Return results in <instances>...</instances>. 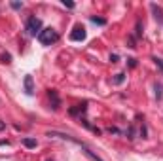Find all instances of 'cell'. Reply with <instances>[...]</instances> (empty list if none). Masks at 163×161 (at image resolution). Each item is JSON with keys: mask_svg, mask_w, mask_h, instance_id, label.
Segmentation results:
<instances>
[{"mask_svg": "<svg viewBox=\"0 0 163 161\" xmlns=\"http://www.w3.org/2000/svg\"><path fill=\"white\" fill-rule=\"evenodd\" d=\"M23 144L27 146V148H36V140H34V138H23Z\"/></svg>", "mask_w": 163, "mask_h": 161, "instance_id": "9c48e42d", "label": "cell"}, {"mask_svg": "<svg viewBox=\"0 0 163 161\" xmlns=\"http://www.w3.org/2000/svg\"><path fill=\"white\" fill-rule=\"evenodd\" d=\"M47 97H49V101H51L53 110H59V106H61V99H59L57 91H55V89H47Z\"/></svg>", "mask_w": 163, "mask_h": 161, "instance_id": "277c9868", "label": "cell"}, {"mask_svg": "<svg viewBox=\"0 0 163 161\" xmlns=\"http://www.w3.org/2000/svg\"><path fill=\"white\" fill-rule=\"evenodd\" d=\"M125 135H127V138H135V129H133V127H129Z\"/></svg>", "mask_w": 163, "mask_h": 161, "instance_id": "5bb4252c", "label": "cell"}, {"mask_svg": "<svg viewBox=\"0 0 163 161\" xmlns=\"http://www.w3.org/2000/svg\"><path fill=\"white\" fill-rule=\"evenodd\" d=\"M40 31H42V21L36 15L29 17V21H27V34L29 36H38Z\"/></svg>", "mask_w": 163, "mask_h": 161, "instance_id": "7a4b0ae2", "label": "cell"}, {"mask_svg": "<svg viewBox=\"0 0 163 161\" xmlns=\"http://www.w3.org/2000/svg\"><path fill=\"white\" fill-rule=\"evenodd\" d=\"M127 61H129V66H131V68L137 66V59H127Z\"/></svg>", "mask_w": 163, "mask_h": 161, "instance_id": "e0dca14e", "label": "cell"}, {"mask_svg": "<svg viewBox=\"0 0 163 161\" xmlns=\"http://www.w3.org/2000/svg\"><path fill=\"white\" fill-rule=\"evenodd\" d=\"M25 93H27V95H32V93H34V82H32V76H25Z\"/></svg>", "mask_w": 163, "mask_h": 161, "instance_id": "5b68a950", "label": "cell"}, {"mask_svg": "<svg viewBox=\"0 0 163 161\" xmlns=\"http://www.w3.org/2000/svg\"><path fill=\"white\" fill-rule=\"evenodd\" d=\"M4 127H6V123H2V121H0V131H2Z\"/></svg>", "mask_w": 163, "mask_h": 161, "instance_id": "44dd1931", "label": "cell"}, {"mask_svg": "<svg viewBox=\"0 0 163 161\" xmlns=\"http://www.w3.org/2000/svg\"><path fill=\"white\" fill-rule=\"evenodd\" d=\"M110 61L112 63H118V55H110Z\"/></svg>", "mask_w": 163, "mask_h": 161, "instance_id": "ffe728a7", "label": "cell"}, {"mask_svg": "<svg viewBox=\"0 0 163 161\" xmlns=\"http://www.w3.org/2000/svg\"><path fill=\"white\" fill-rule=\"evenodd\" d=\"M152 61H154V63H155V66H158V68H159V70H161V72H163V59H158V57H154V59H152Z\"/></svg>", "mask_w": 163, "mask_h": 161, "instance_id": "7c38bea8", "label": "cell"}, {"mask_svg": "<svg viewBox=\"0 0 163 161\" xmlns=\"http://www.w3.org/2000/svg\"><path fill=\"white\" fill-rule=\"evenodd\" d=\"M38 40H40V44H44V46H51L59 40V32L55 29H42L40 34H38Z\"/></svg>", "mask_w": 163, "mask_h": 161, "instance_id": "6da1fadb", "label": "cell"}, {"mask_svg": "<svg viewBox=\"0 0 163 161\" xmlns=\"http://www.w3.org/2000/svg\"><path fill=\"white\" fill-rule=\"evenodd\" d=\"M11 8L13 10H21L23 8V2H11Z\"/></svg>", "mask_w": 163, "mask_h": 161, "instance_id": "9a60e30c", "label": "cell"}, {"mask_svg": "<svg viewBox=\"0 0 163 161\" xmlns=\"http://www.w3.org/2000/svg\"><path fill=\"white\" fill-rule=\"evenodd\" d=\"M140 34H142V31H140V21L137 23V36H140Z\"/></svg>", "mask_w": 163, "mask_h": 161, "instance_id": "d6986e66", "label": "cell"}, {"mask_svg": "<svg viewBox=\"0 0 163 161\" xmlns=\"http://www.w3.org/2000/svg\"><path fill=\"white\" fill-rule=\"evenodd\" d=\"M129 47H137V46H135V38L133 36H129Z\"/></svg>", "mask_w": 163, "mask_h": 161, "instance_id": "ac0fdd59", "label": "cell"}, {"mask_svg": "<svg viewBox=\"0 0 163 161\" xmlns=\"http://www.w3.org/2000/svg\"><path fill=\"white\" fill-rule=\"evenodd\" d=\"M125 82V74H116L114 78H112V83L114 85H119V83H123Z\"/></svg>", "mask_w": 163, "mask_h": 161, "instance_id": "52a82bcc", "label": "cell"}, {"mask_svg": "<svg viewBox=\"0 0 163 161\" xmlns=\"http://www.w3.org/2000/svg\"><path fill=\"white\" fill-rule=\"evenodd\" d=\"M87 110V104H80V106H78V108H70V114H80V112H82V114H83V112H86Z\"/></svg>", "mask_w": 163, "mask_h": 161, "instance_id": "ba28073f", "label": "cell"}, {"mask_svg": "<svg viewBox=\"0 0 163 161\" xmlns=\"http://www.w3.org/2000/svg\"><path fill=\"white\" fill-rule=\"evenodd\" d=\"M161 97H163V85L161 83H155V99L161 101Z\"/></svg>", "mask_w": 163, "mask_h": 161, "instance_id": "30bf717a", "label": "cell"}, {"mask_svg": "<svg viewBox=\"0 0 163 161\" xmlns=\"http://www.w3.org/2000/svg\"><path fill=\"white\" fill-rule=\"evenodd\" d=\"M0 61H2L4 65H10V63H11V55L10 53H4L2 57H0Z\"/></svg>", "mask_w": 163, "mask_h": 161, "instance_id": "8fae6325", "label": "cell"}, {"mask_svg": "<svg viewBox=\"0 0 163 161\" xmlns=\"http://www.w3.org/2000/svg\"><path fill=\"white\" fill-rule=\"evenodd\" d=\"M150 8H152V11H154V15H155V19H158V21H159V23L163 25V10L159 8V6H158V4H152V6H150Z\"/></svg>", "mask_w": 163, "mask_h": 161, "instance_id": "8992f818", "label": "cell"}, {"mask_svg": "<svg viewBox=\"0 0 163 161\" xmlns=\"http://www.w3.org/2000/svg\"><path fill=\"white\" fill-rule=\"evenodd\" d=\"M63 4H65V6H67V8H70V10H72V8H74V2H68V0H63Z\"/></svg>", "mask_w": 163, "mask_h": 161, "instance_id": "2e32d148", "label": "cell"}, {"mask_svg": "<svg viewBox=\"0 0 163 161\" xmlns=\"http://www.w3.org/2000/svg\"><path fill=\"white\" fill-rule=\"evenodd\" d=\"M70 40H74V42H82V40H86V29H83L82 25H76V27H74V31L70 32Z\"/></svg>", "mask_w": 163, "mask_h": 161, "instance_id": "3957f363", "label": "cell"}, {"mask_svg": "<svg viewBox=\"0 0 163 161\" xmlns=\"http://www.w3.org/2000/svg\"><path fill=\"white\" fill-rule=\"evenodd\" d=\"M91 21L97 25H106V19H103V17H91Z\"/></svg>", "mask_w": 163, "mask_h": 161, "instance_id": "4fadbf2b", "label": "cell"}]
</instances>
